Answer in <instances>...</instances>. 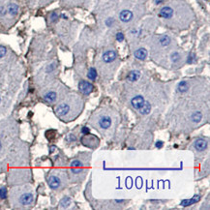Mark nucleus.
Listing matches in <instances>:
<instances>
[{
	"label": "nucleus",
	"instance_id": "bb28decb",
	"mask_svg": "<svg viewBox=\"0 0 210 210\" xmlns=\"http://www.w3.org/2000/svg\"><path fill=\"white\" fill-rule=\"evenodd\" d=\"M82 133L83 135H89V128L87 127H83L82 129Z\"/></svg>",
	"mask_w": 210,
	"mask_h": 210
},
{
	"label": "nucleus",
	"instance_id": "c756f323",
	"mask_svg": "<svg viewBox=\"0 0 210 210\" xmlns=\"http://www.w3.org/2000/svg\"><path fill=\"white\" fill-rule=\"evenodd\" d=\"M57 18V15L55 14V13H53L52 15H51V20H52V21H54L55 20H56Z\"/></svg>",
	"mask_w": 210,
	"mask_h": 210
},
{
	"label": "nucleus",
	"instance_id": "0eeeda50",
	"mask_svg": "<svg viewBox=\"0 0 210 210\" xmlns=\"http://www.w3.org/2000/svg\"><path fill=\"white\" fill-rule=\"evenodd\" d=\"M47 182H49V186L51 188V189H57L58 187L60 186V179L57 177V176L55 175H51L50 176L49 180H47Z\"/></svg>",
	"mask_w": 210,
	"mask_h": 210
},
{
	"label": "nucleus",
	"instance_id": "aec40b11",
	"mask_svg": "<svg viewBox=\"0 0 210 210\" xmlns=\"http://www.w3.org/2000/svg\"><path fill=\"white\" fill-rule=\"evenodd\" d=\"M87 77H88V79H89L94 80L95 79H96V77H97V71L94 68H90L89 71H88Z\"/></svg>",
	"mask_w": 210,
	"mask_h": 210
},
{
	"label": "nucleus",
	"instance_id": "9b49d317",
	"mask_svg": "<svg viewBox=\"0 0 210 210\" xmlns=\"http://www.w3.org/2000/svg\"><path fill=\"white\" fill-rule=\"evenodd\" d=\"M56 98H57V94L55 93L54 91H50L44 95V100H45L47 103H50H50L55 102Z\"/></svg>",
	"mask_w": 210,
	"mask_h": 210
},
{
	"label": "nucleus",
	"instance_id": "393cba45",
	"mask_svg": "<svg viewBox=\"0 0 210 210\" xmlns=\"http://www.w3.org/2000/svg\"><path fill=\"white\" fill-rule=\"evenodd\" d=\"M6 52H7V50H6V47H2V46H0V58L4 56V55L6 54Z\"/></svg>",
	"mask_w": 210,
	"mask_h": 210
},
{
	"label": "nucleus",
	"instance_id": "4be33fe9",
	"mask_svg": "<svg viewBox=\"0 0 210 210\" xmlns=\"http://www.w3.org/2000/svg\"><path fill=\"white\" fill-rule=\"evenodd\" d=\"M70 203H71V200H70V198L68 197H65L63 200L60 201V205L62 207H66V206L70 205Z\"/></svg>",
	"mask_w": 210,
	"mask_h": 210
},
{
	"label": "nucleus",
	"instance_id": "a211bd4d",
	"mask_svg": "<svg viewBox=\"0 0 210 210\" xmlns=\"http://www.w3.org/2000/svg\"><path fill=\"white\" fill-rule=\"evenodd\" d=\"M201 118H202V114L200 112H194L192 115H191V119H192V121H193V122H195V123L200 122V121L201 120Z\"/></svg>",
	"mask_w": 210,
	"mask_h": 210
},
{
	"label": "nucleus",
	"instance_id": "4468645a",
	"mask_svg": "<svg viewBox=\"0 0 210 210\" xmlns=\"http://www.w3.org/2000/svg\"><path fill=\"white\" fill-rule=\"evenodd\" d=\"M135 56L139 60L145 59L147 56V50L145 49H139L138 50L135 51Z\"/></svg>",
	"mask_w": 210,
	"mask_h": 210
},
{
	"label": "nucleus",
	"instance_id": "dca6fc26",
	"mask_svg": "<svg viewBox=\"0 0 210 210\" xmlns=\"http://www.w3.org/2000/svg\"><path fill=\"white\" fill-rule=\"evenodd\" d=\"M188 89H189V84H188L187 82H181L178 83L177 91L180 92V93H184V92L188 91Z\"/></svg>",
	"mask_w": 210,
	"mask_h": 210
},
{
	"label": "nucleus",
	"instance_id": "7ed1b4c3",
	"mask_svg": "<svg viewBox=\"0 0 210 210\" xmlns=\"http://www.w3.org/2000/svg\"><path fill=\"white\" fill-rule=\"evenodd\" d=\"M34 197L31 193H24L20 198V203L23 205H29L33 202Z\"/></svg>",
	"mask_w": 210,
	"mask_h": 210
},
{
	"label": "nucleus",
	"instance_id": "2f4dec72",
	"mask_svg": "<svg viewBox=\"0 0 210 210\" xmlns=\"http://www.w3.org/2000/svg\"><path fill=\"white\" fill-rule=\"evenodd\" d=\"M0 149H1V143H0Z\"/></svg>",
	"mask_w": 210,
	"mask_h": 210
},
{
	"label": "nucleus",
	"instance_id": "7c9ffc66",
	"mask_svg": "<svg viewBox=\"0 0 210 210\" xmlns=\"http://www.w3.org/2000/svg\"><path fill=\"white\" fill-rule=\"evenodd\" d=\"M154 1H155V3L156 4H160V3H162L164 1V0H154Z\"/></svg>",
	"mask_w": 210,
	"mask_h": 210
},
{
	"label": "nucleus",
	"instance_id": "f257e3e1",
	"mask_svg": "<svg viewBox=\"0 0 210 210\" xmlns=\"http://www.w3.org/2000/svg\"><path fill=\"white\" fill-rule=\"evenodd\" d=\"M79 89L82 94L89 95L90 93H92V91H93L94 86L93 84L90 82H85V80H82V82L79 83Z\"/></svg>",
	"mask_w": 210,
	"mask_h": 210
},
{
	"label": "nucleus",
	"instance_id": "a878e982",
	"mask_svg": "<svg viewBox=\"0 0 210 210\" xmlns=\"http://www.w3.org/2000/svg\"><path fill=\"white\" fill-rule=\"evenodd\" d=\"M171 59H172V61H177L178 59H179V54L177 53V52H175V53H174L171 55Z\"/></svg>",
	"mask_w": 210,
	"mask_h": 210
},
{
	"label": "nucleus",
	"instance_id": "412c9836",
	"mask_svg": "<svg viewBox=\"0 0 210 210\" xmlns=\"http://www.w3.org/2000/svg\"><path fill=\"white\" fill-rule=\"evenodd\" d=\"M169 43H171V39H169V37L168 36H163V37H161V39H160V44L163 47H167L169 45Z\"/></svg>",
	"mask_w": 210,
	"mask_h": 210
},
{
	"label": "nucleus",
	"instance_id": "b1692460",
	"mask_svg": "<svg viewBox=\"0 0 210 210\" xmlns=\"http://www.w3.org/2000/svg\"><path fill=\"white\" fill-rule=\"evenodd\" d=\"M116 40L118 42H122L123 40H124V35H123V33H121V32H118L116 34Z\"/></svg>",
	"mask_w": 210,
	"mask_h": 210
},
{
	"label": "nucleus",
	"instance_id": "2eb2a0df",
	"mask_svg": "<svg viewBox=\"0 0 210 210\" xmlns=\"http://www.w3.org/2000/svg\"><path fill=\"white\" fill-rule=\"evenodd\" d=\"M139 110V112H141V114H144V115L148 114L151 112V105H150V103L149 102H144V104L142 105V106Z\"/></svg>",
	"mask_w": 210,
	"mask_h": 210
},
{
	"label": "nucleus",
	"instance_id": "6ab92c4d",
	"mask_svg": "<svg viewBox=\"0 0 210 210\" xmlns=\"http://www.w3.org/2000/svg\"><path fill=\"white\" fill-rule=\"evenodd\" d=\"M8 11L12 16H16L18 12V6L17 4H10Z\"/></svg>",
	"mask_w": 210,
	"mask_h": 210
},
{
	"label": "nucleus",
	"instance_id": "473e14b6",
	"mask_svg": "<svg viewBox=\"0 0 210 210\" xmlns=\"http://www.w3.org/2000/svg\"><path fill=\"white\" fill-rule=\"evenodd\" d=\"M205 1H209V0H205Z\"/></svg>",
	"mask_w": 210,
	"mask_h": 210
},
{
	"label": "nucleus",
	"instance_id": "423d86ee",
	"mask_svg": "<svg viewBox=\"0 0 210 210\" xmlns=\"http://www.w3.org/2000/svg\"><path fill=\"white\" fill-rule=\"evenodd\" d=\"M194 146L198 151H203L207 148V141L203 139H198L195 141Z\"/></svg>",
	"mask_w": 210,
	"mask_h": 210
},
{
	"label": "nucleus",
	"instance_id": "f8f14e48",
	"mask_svg": "<svg viewBox=\"0 0 210 210\" xmlns=\"http://www.w3.org/2000/svg\"><path fill=\"white\" fill-rule=\"evenodd\" d=\"M99 124H100L101 128L103 129H108L110 127V125H112V118L109 116H104L102 117L99 121Z\"/></svg>",
	"mask_w": 210,
	"mask_h": 210
},
{
	"label": "nucleus",
	"instance_id": "5701e85b",
	"mask_svg": "<svg viewBox=\"0 0 210 210\" xmlns=\"http://www.w3.org/2000/svg\"><path fill=\"white\" fill-rule=\"evenodd\" d=\"M0 198H7V190H6V188H1V189H0Z\"/></svg>",
	"mask_w": 210,
	"mask_h": 210
},
{
	"label": "nucleus",
	"instance_id": "6e6552de",
	"mask_svg": "<svg viewBox=\"0 0 210 210\" xmlns=\"http://www.w3.org/2000/svg\"><path fill=\"white\" fill-rule=\"evenodd\" d=\"M174 16V10L171 7H164L160 11V17L164 18H171Z\"/></svg>",
	"mask_w": 210,
	"mask_h": 210
},
{
	"label": "nucleus",
	"instance_id": "ddd939ff",
	"mask_svg": "<svg viewBox=\"0 0 210 210\" xmlns=\"http://www.w3.org/2000/svg\"><path fill=\"white\" fill-rule=\"evenodd\" d=\"M139 77H141V73H139V71H131L128 74L127 79L129 82H137V80L139 79Z\"/></svg>",
	"mask_w": 210,
	"mask_h": 210
},
{
	"label": "nucleus",
	"instance_id": "1a4fd4ad",
	"mask_svg": "<svg viewBox=\"0 0 210 210\" xmlns=\"http://www.w3.org/2000/svg\"><path fill=\"white\" fill-rule=\"evenodd\" d=\"M82 169V163L79 160H75L71 163V171L73 174H79Z\"/></svg>",
	"mask_w": 210,
	"mask_h": 210
},
{
	"label": "nucleus",
	"instance_id": "9d476101",
	"mask_svg": "<svg viewBox=\"0 0 210 210\" xmlns=\"http://www.w3.org/2000/svg\"><path fill=\"white\" fill-rule=\"evenodd\" d=\"M119 18L121 20L124 21V23H128V21H130L133 18V13L129 10H124L120 13Z\"/></svg>",
	"mask_w": 210,
	"mask_h": 210
},
{
	"label": "nucleus",
	"instance_id": "c85d7f7f",
	"mask_svg": "<svg viewBox=\"0 0 210 210\" xmlns=\"http://www.w3.org/2000/svg\"><path fill=\"white\" fill-rule=\"evenodd\" d=\"M156 147L157 148H162V147H163V141H157Z\"/></svg>",
	"mask_w": 210,
	"mask_h": 210
},
{
	"label": "nucleus",
	"instance_id": "f03ea898",
	"mask_svg": "<svg viewBox=\"0 0 210 210\" xmlns=\"http://www.w3.org/2000/svg\"><path fill=\"white\" fill-rule=\"evenodd\" d=\"M70 112V106L68 104H60L55 109V113L59 117H63Z\"/></svg>",
	"mask_w": 210,
	"mask_h": 210
},
{
	"label": "nucleus",
	"instance_id": "f3484780",
	"mask_svg": "<svg viewBox=\"0 0 210 210\" xmlns=\"http://www.w3.org/2000/svg\"><path fill=\"white\" fill-rule=\"evenodd\" d=\"M198 200H200V197H198V196H195V197L192 198V200H184V201H182L181 205H183V206L192 205L193 203H195V202H197Z\"/></svg>",
	"mask_w": 210,
	"mask_h": 210
},
{
	"label": "nucleus",
	"instance_id": "cd10ccee",
	"mask_svg": "<svg viewBox=\"0 0 210 210\" xmlns=\"http://www.w3.org/2000/svg\"><path fill=\"white\" fill-rule=\"evenodd\" d=\"M112 23H113V18H108V20H106V25H108V26H110Z\"/></svg>",
	"mask_w": 210,
	"mask_h": 210
},
{
	"label": "nucleus",
	"instance_id": "39448f33",
	"mask_svg": "<svg viewBox=\"0 0 210 210\" xmlns=\"http://www.w3.org/2000/svg\"><path fill=\"white\" fill-rule=\"evenodd\" d=\"M115 58H116V53L113 50H108L103 54V60L106 63H110V62L115 60Z\"/></svg>",
	"mask_w": 210,
	"mask_h": 210
},
{
	"label": "nucleus",
	"instance_id": "72a5a7b5",
	"mask_svg": "<svg viewBox=\"0 0 210 210\" xmlns=\"http://www.w3.org/2000/svg\"><path fill=\"white\" fill-rule=\"evenodd\" d=\"M0 102H1V98H0Z\"/></svg>",
	"mask_w": 210,
	"mask_h": 210
},
{
	"label": "nucleus",
	"instance_id": "20e7f679",
	"mask_svg": "<svg viewBox=\"0 0 210 210\" xmlns=\"http://www.w3.org/2000/svg\"><path fill=\"white\" fill-rule=\"evenodd\" d=\"M144 99H143L142 96H136L132 99V106L133 108L136 109H139L142 106V105L144 104Z\"/></svg>",
	"mask_w": 210,
	"mask_h": 210
}]
</instances>
